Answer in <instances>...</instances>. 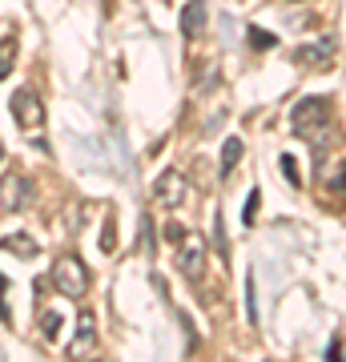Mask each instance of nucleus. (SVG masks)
Listing matches in <instances>:
<instances>
[{
    "label": "nucleus",
    "instance_id": "f257e3e1",
    "mask_svg": "<svg viewBox=\"0 0 346 362\" xmlns=\"http://www.w3.org/2000/svg\"><path fill=\"white\" fill-rule=\"evenodd\" d=\"M290 121H294V137H302L314 149H322L326 145V133H330V101L326 97H306V101L294 105Z\"/></svg>",
    "mask_w": 346,
    "mask_h": 362
},
{
    "label": "nucleus",
    "instance_id": "f03ea898",
    "mask_svg": "<svg viewBox=\"0 0 346 362\" xmlns=\"http://www.w3.org/2000/svg\"><path fill=\"white\" fill-rule=\"evenodd\" d=\"M52 286H57V294L64 298H85L89 294V270H85V262L73 258V254H64L57 266H52Z\"/></svg>",
    "mask_w": 346,
    "mask_h": 362
},
{
    "label": "nucleus",
    "instance_id": "7ed1b4c3",
    "mask_svg": "<svg viewBox=\"0 0 346 362\" xmlns=\"http://www.w3.org/2000/svg\"><path fill=\"white\" fill-rule=\"evenodd\" d=\"M33 197H37V185L21 173V169H8L4 177H0V206L21 214V209L33 206Z\"/></svg>",
    "mask_w": 346,
    "mask_h": 362
},
{
    "label": "nucleus",
    "instance_id": "20e7f679",
    "mask_svg": "<svg viewBox=\"0 0 346 362\" xmlns=\"http://www.w3.org/2000/svg\"><path fill=\"white\" fill-rule=\"evenodd\" d=\"M334 52H338V40L334 37H314V40H306V45H298L294 61L302 69H310V73H326V69L334 65Z\"/></svg>",
    "mask_w": 346,
    "mask_h": 362
},
{
    "label": "nucleus",
    "instance_id": "39448f33",
    "mask_svg": "<svg viewBox=\"0 0 346 362\" xmlns=\"http://www.w3.org/2000/svg\"><path fill=\"white\" fill-rule=\"evenodd\" d=\"M13 117H16L21 129L37 133L40 125H45V101H40L33 89H16L13 93Z\"/></svg>",
    "mask_w": 346,
    "mask_h": 362
},
{
    "label": "nucleus",
    "instance_id": "423d86ee",
    "mask_svg": "<svg viewBox=\"0 0 346 362\" xmlns=\"http://www.w3.org/2000/svg\"><path fill=\"white\" fill-rule=\"evenodd\" d=\"M202 266H205V242L197 233H185L178 242V270L197 282V278H202Z\"/></svg>",
    "mask_w": 346,
    "mask_h": 362
},
{
    "label": "nucleus",
    "instance_id": "0eeeda50",
    "mask_svg": "<svg viewBox=\"0 0 346 362\" xmlns=\"http://www.w3.org/2000/svg\"><path fill=\"white\" fill-rule=\"evenodd\" d=\"M154 194H157V202H161V206H181V202H185V194H190V185H185V177H181L178 169H166V173L157 177Z\"/></svg>",
    "mask_w": 346,
    "mask_h": 362
},
{
    "label": "nucleus",
    "instance_id": "6e6552de",
    "mask_svg": "<svg viewBox=\"0 0 346 362\" xmlns=\"http://www.w3.org/2000/svg\"><path fill=\"white\" fill-rule=\"evenodd\" d=\"M178 25H181V37L197 40L205 33V25H209V4H205V0H190V4L181 8Z\"/></svg>",
    "mask_w": 346,
    "mask_h": 362
},
{
    "label": "nucleus",
    "instance_id": "1a4fd4ad",
    "mask_svg": "<svg viewBox=\"0 0 346 362\" xmlns=\"http://www.w3.org/2000/svg\"><path fill=\"white\" fill-rule=\"evenodd\" d=\"M93 346H97V318L85 310L77 318V338H73V346H69V350H73V358H85Z\"/></svg>",
    "mask_w": 346,
    "mask_h": 362
},
{
    "label": "nucleus",
    "instance_id": "9d476101",
    "mask_svg": "<svg viewBox=\"0 0 346 362\" xmlns=\"http://www.w3.org/2000/svg\"><path fill=\"white\" fill-rule=\"evenodd\" d=\"M0 246L8 250V254H16V258H37V242H33L28 233H8Z\"/></svg>",
    "mask_w": 346,
    "mask_h": 362
},
{
    "label": "nucleus",
    "instance_id": "9b49d317",
    "mask_svg": "<svg viewBox=\"0 0 346 362\" xmlns=\"http://www.w3.org/2000/svg\"><path fill=\"white\" fill-rule=\"evenodd\" d=\"M238 161H242V141H238V137H230V141H226V149H221V165H218V173H221V177H230Z\"/></svg>",
    "mask_w": 346,
    "mask_h": 362
},
{
    "label": "nucleus",
    "instance_id": "f8f14e48",
    "mask_svg": "<svg viewBox=\"0 0 346 362\" xmlns=\"http://www.w3.org/2000/svg\"><path fill=\"white\" fill-rule=\"evenodd\" d=\"M13 61H16V37H0V81L8 77Z\"/></svg>",
    "mask_w": 346,
    "mask_h": 362
},
{
    "label": "nucleus",
    "instance_id": "ddd939ff",
    "mask_svg": "<svg viewBox=\"0 0 346 362\" xmlns=\"http://www.w3.org/2000/svg\"><path fill=\"white\" fill-rule=\"evenodd\" d=\"M40 334H45V342H57V334H61V314L57 310L40 314Z\"/></svg>",
    "mask_w": 346,
    "mask_h": 362
},
{
    "label": "nucleus",
    "instance_id": "4468645a",
    "mask_svg": "<svg viewBox=\"0 0 346 362\" xmlns=\"http://www.w3.org/2000/svg\"><path fill=\"white\" fill-rule=\"evenodd\" d=\"M250 45H254V49H274L278 37H270L266 28H250Z\"/></svg>",
    "mask_w": 346,
    "mask_h": 362
},
{
    "label": "nucleus",
    "instance_id": "2eb2a0df",
    "mask_svg": "<svg viewBox=\"0 0 346 362\" xmlns=\"http://www.w3.org/2000/svg\"><path fill=\"white\" fill-rule=\"evenodd\" d=\"M154 221H149V214H142V233H137V246H145V254H149V250H154Z\"/></svg>",
    "mask_w": 346,
    "mask_h": 362
},
{
    "label": "nucleus",
    "instance_id": "dca6fc26",
    "mask_svg": "<svg viewBox=\"0 0 346 362\" xmlns=\"http://www.w3.org/2000/svg\"><path fill=\"white\" fill-rule=\"evenodd\" d=\"M161 238H166L169 246H178L181 238H185V226H178V221H166V226H161Z\"/></svg>",
    "mask_w": 346,
    "mask_h": 362
},
{
    "label": "nucleus",
    "instance_id": "f3484780",
    "mask_svg": "<svg viewBox=\"0 0 346 362\" xmlns=\"http://www.w3.org/2000/svg\"><path fill=\"white\" fill-rule=\"evenodd\" d=\"M101 250H105V254H113V250H117V230H113V218L105 221V233H101Z\"/></svg>",
    "mask_w": 346,
    "mask_h": 362
},
{
    "label": "nucleus",
    "instance_id": "a211bd4d",
    "mask_svg": "<svg viewBox=\"0 0 346 362\" xmlns=\"http://www.w3.org/2000/svg\"><path fill=\"white\" fill-rule=\"evenodd\" d=\"M8 282H4V274H0V322H13V310H8Z\"/></svg>",
    "mask_w": 346,
    "mask_h": 362
},
{
    "label": "nucleus",
    "instance_id": "6ab92c4d",
    "mask_svg": "<svg viewBox=\"0 0 346 362\" xmlns=\"http://www.w3.org/2000/svg\"><path fill=\"white\" fill-rule=\"evenodd\" d=\"M326 189L330 194H346V161L338 165V177H326Z\"/></svg>",
    "mask_w": 346,
    "mask_h": 362
},
{
    "label": "nucleus",
    "instance_id": "aec40b11",
    "mask_svg": "<svg viewBox=\"0 0 346 362\" xmlns=\"http://www.w3.org/2000/svg\"><path fill=\"white\" fill-rule=\"evenodd\" d=\"M282 169H286V177H290V185H302V177H298V161H294V157H282Z\"/></svg>",
    "mask_w": 346,
    "mask_h": 362
},
{
    "label": "nucleus",
    "instance_id": "412c9836",
    "mask_svg": "<svg viewBox=\"0 0 346 362\" xmlns=\"http://www.w3.org/2000/svg\"><path fill=\"white\" fill-rule=\"evenodd\" d=\"M258 197H262V194L254 189V194H250V202H246V214H242V221H246V226H250V221H254V214H258Z\"/></svg>",
    "mask_w": 346,
    "mask_h": 362
},
{
    "label": "nucleus",
    "instance_id": "4be33fe9",
    "mask_svg": "<svg viewBox=\"0 0 346 362\" xmlns=\"http://www.w3.org/2000/svg\"><path fill=\"white\" fill-rule=\"evenodd\" d=\"M0 157H4V145H0Z\"/></svg>",
    "mask_w": 346,
    "mask_h": 362
}]
</instances>
